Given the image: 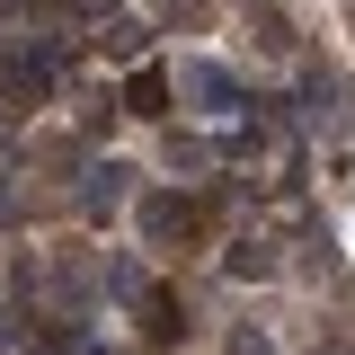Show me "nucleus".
Instances as JSON below:
<instances>
[{
	"label": "nucleus",
	"mask_w": 355,
	"mask_h": 355,
	"mask_svg": "<svg viewBox=\"0 0 355 355\" xmlns=\"http://www.w3.org/2000/svg\"><path fill=\"white\" fill-rule=\"evenodd\" d=\"M125 196H133V169H125V160H98V169H89V187H80V214H89V222H107Z\"/></svg>",
	"instance_id": "5"
},
{
	"label": "nucleus",
	"mask_w": 355,
	"mask_h": 355,
	"mask_svg": "<svg viewBox=\"0 0 355 355\" xmlns=\"http://www.w3.org/2000/svg\"><path fill=\"white\" fill-rule=\"evenodd\" d=\"M302 125L329 133V142L355 133V80H347V62H302Z\"/></svg>",
	"instance_id": "1"
},
{
	"label": "nucleus",
	"mask_w": 355,
	"mask_h": 355,
	"mask_svg": "<svg viewBox=\"0 0 355 355\" xmlns=\"http://www.w3.org/2000/svg\"><path fill=\"white\" fill-rule=\"evenodd\" d=\"M9 338H18V311H0V347H9Z\"/></svg>",
	"instance_id": "14"
},
{
	"label": "nucleus",
	"mask_w": 355,
	"mask_h": 355,
	"mask_svg": "<svg viewBox=\"0 0 355 355\" xmlns=\"http://www.w3.org/2000/svg\"><path fill=\"white\" fill-rule=\"evenodd\" d=\"M169 98H178L169 71H160V62H142V71L125 80V116H169Z\"/></svg>",
	"instance_id": "6"
},
{
	"label": "nucleus",
	"mask_w": 355,
	"mask_h": 355,
	"mask_svg": "<svg viewBox=\"0 0 355 355\" xmlns=\"http://www.w3.org/2000/svg\"><path fill=\"white\" fill-rule=\"evenodd\" d=\"M169 89H178V98H196V116H231V107H240V80H231L222 62H178Z\"/></svg>",
	"instance_id": "3"
},
{
	"label": "nucleus",
	"mask_w": 355,
	"mask_h": 355,
	"mask_svg": "<svg viewBox=\"0 0 355 355\" xmlns=\"http://www.w3.org/2000/svg\"><path fill=\"white\" fill-rule=\"evenodd\" d=\"M169 169H214V142H196V133H169Z\"/></svg>",
	"instance_id": "10"
},
{
	"label": "nucleus",
	"mask_w": 355,
	"mask_h": 355,
	"mask_svg": "<svg viewBox=\"0 0 355 355\" xmlns=\"http://www.w3.org/2000/svg\"><path fill=\"white\" fill-rule=\"evenodd\" d=\"M222 266H231L240 284H266V275H275V249H266V240H249V231H240V240L222 249Z\"/></svg>",
	"instance_id": "8"
},
{
	"label": "nucleus",
	"mask_w": 355,
	"mask_h": 355,
	"mask_svg": "<svg viewBox=\"0 0 355 355\" xmlns=\"http://www.w3.org/2000/svg\"><path fill=\"white\" fill-rule=\"evenodd\" d=\"M258 53H293V27H284L275 9H258Z\"/></svg>",
	"instance_id": "11"
},
{
	"label": "nucleus",
	"mask_w": 355,
	"mask_h": 355,
	"mask_svg": "<svg viewBox=\"0 0 355 355\" xmlns=\"http://www.w3.org/2000/svg\"><path fill=\"white\" fill-rule=\"evenodd\" d=\"M9 214H18V196H9V169H0V222H9Z\"/></svg>",
	"instance_id": "13"
},
{
	"label": "nucleus",
	"mask_w": 355,
	"mask_h": 355,
	"mask_svg": "<svg viewBox=\"0 0 355 355\" xmlns=\"http://www.w3.org/2000/svg\"><path fill=\"white\" fill-rule=\"evenodd\" d=\"M320 355H355V347H320Z\"/></svg>",
	"instance_id": "15"
},
{
	"label": "nucleus",
	"mask_w": 355,
	"mask_h": 355,
	"mask_svg": "<svg viewBox=\"0 0 355 355\" xmlns=\"http://www.w3.org/2000/svg\"><path fill=\"white\" fill-rule=\"evenodd\" d=\"M98 53H107V62H133V71H142V18H107V27H98Z\"/></svg>",
	"instance_id": "9"
},
{
	"label": "nucleus",
	"mask_w": 355,
	"mask_h": 355,
	"mask_svg": "<svg viewBox=\"0 0 355 355\" xmlns=\"http://www.w3.org/2000/svg\"><path fill=\"white\" fill-rule=\"evenodd\" d=\"M44 89H53V62H36V53H18V62H0V116H27Z\"/></svg>",
	"instance_id": "4"
},
{
	"label": "nucleus",
	"mask_w": 355,
	"mask_h": 355,
	"mask_svg": "<svg viewBox=\"0 0 355 355\" xmlns=\"http://www.w3.org/2000/svg\"><path fill=\"white\" fill-rule=\"evenodd\" d=\"M231 355H275V338H266V329H240V338H231Z\"/></svg>",
	"instance_id": "12"
},
{
	"label": "nucleus",
	"mask_w": 355,
	"mask_h": 355,
	"mask_svg": "<svg viewBox=\"0 0 355 355\" xmlns=\"http://www.w3.org/2000/svg\"><path fill=\"white\" fill-rule=\"evenodd\" d=\"M205 231V196H142V249H187Z\"/></svg>",
	"instance_id": "2"
},
{
	"label": "nucleus",
	"mask_w": 355,
	"mask_h": 355,
	"mask_svg": "<svg viewBox=\"0 0 355 355\" xmlns=\"http://www.w3.org/2000/svg\"><path fill=\"white\" fill-rule=\"evenodd\" d=\"M142 338H151V347H178V338H187V311H178V293H160V284L142 293Z\"/></svg>",
	"instance_id": "7"
}]
</instances>
